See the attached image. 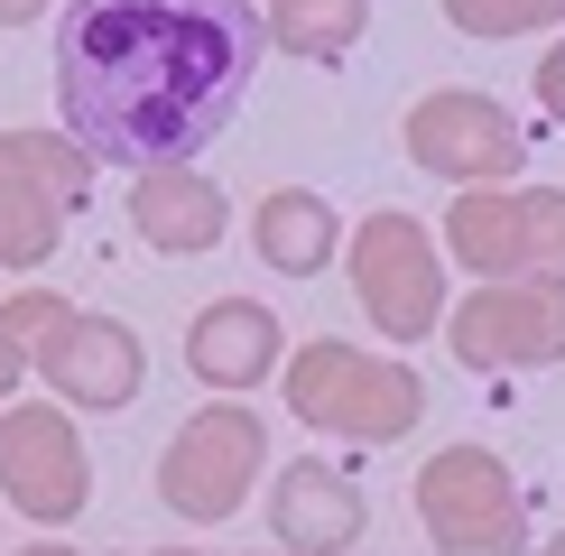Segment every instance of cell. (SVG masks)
Here are the masks:
<instances>
[{
  "mask_svg": "<svg viewBox=\"0 0 565 556\" xmlns=\"http://www.w3.org/2000/svg\"><path fill=\"white\" fill-rule=\"evenodd\" d=\"M260 56L250 0H75L56 19L65 139L93 168H177L232 130Z\"/></svg>",
  "mask_w": 565,
  "mask_h": 556,
  "instance_id": "6da1fadb",
  "label": "cell"
},
{
  "mask_svg": "<svg viewBox=\"0 0 565 556\" xmlns=\"http://www.w3.org/2000/svg\"><path fill=\"white\" fill-rule=\"evenodd\" d=\"M278 389H288V408L316 436H352V446H398L427 417V381L408 362H381L362 343H324V334L306 353H288Z\"/></svg>",
  "mask_w": 565,
  "mask_h": 556,
  "instance_id": "7a4b0ae2",
  "label": "cell"
},
{
  "mask_svg": "<svg viewBox=\"0 0 565 556\" xmlns=\"http://www.w3.org/2000/svg\"><path fill=\"white\" fill-rule=\"evenodd\" d=\"M260 463H269V427H260V408L214 399V408H195V417L168 436V455H158V501H168L177 520H195V528H223L232 510L250 501Z\"/></svg>",
  "mask_w": 565,
  "mask_h": 556,
  "instance_id": "3957f363",
  "label": "cell"
},
{
  "mask_svg": "<svg viewBox=\"0 0 565 556\" xmlns=\"http://www.w3.org/2000/svg\"><path fill=\"white\" fill-rule=\"evenodd\" d=\"M93 158L56 130H0V269H46L65 214L84 204Z\"/></svg>",
  "mask_w": 565,
  "mask_h": 556,
  "instance_id": "277c9868",
  "label": "cell"
},
{
  "mask_svg": "<svg viewBox=\"0 0 565 556\" xmlns=\"http://www.w3.org/2000/svg\"><path fill=\"white\" fill-rule=\"evenodd\" d=\"M463 371H547L565 362V278H491L482 297L445 307L436 324Z\"/></svg>",
  "mask_w": 565,
  "mask_h": 556,
  "instance_id": "5b68a950",
  "label": "cell"
},
{
  "mask_svg": "<svg viewBox=\"0 0 565 556\" xmlns=\"http://www.w3.org/2000/svg\"><path fill=\"white\" fill-rule=\"evenodd\" d=\"M417 520L445 556H510L520 547V482L491 446H445L417 463Z\"/></svg>",
  "mask_w": 565,
  "mask_h": 556,
  "instance_id": "8992f818",
  "label": "cell"
},
{
  "mask_svg": "<svg viewBox=\"0 0 565 556\" xmlns=\"http://www.w3.org/2000/svg\"><path fill=\"white\" fill-rule=\"evenodd\" d=\"M352 288H362V316L408 353L445 324V269H436V242L417 232V214H371L352 232Z\"/></svg>",
  "mask_w": 565,
  "mask_h": 556,
  "instance_id": "52a82bcc",
  "label": "cell"
},
{
  "mask_svg": "<svg viewBox=\"0 0 565 556\" xmlns=\"http://www.w3.org/2000/svg\"><path fill=\"white\" fill-rule=\"evenodd\" d=\"M565 242V185H463L445 214V250L473 278H529Z\"/></svg>",
  "mask_w": 565,
  "mask_h": 556,
  "instance_id": "ba28073f",
  "label": "cell"
},
{
  "mask_svg": "<svg viewBox=\"0 0 565 556\" xmlns=\"http://www.w3.org/2000/svg\"><path fill=\"white\" fill-rule=\"evenodd\" d=\"M398 149L463 195V185H510L520 158H529V139L510 121V103H491V93H427L398 121Z\"/></svg>",
  "mask_w": 565,
  "mask_h": 556,
  "instance_id": "9c48e42d",
  "label": "cell"
},
{
  "mask_svg": "<svg viewBox=\"0 0 565 556\" xmlns=\"http://www.w3.org/2000/svg\"><path fill=\"white\" fill-rule=\"evenodd\" d=\"M0 501L19 510V520H84L93 501V455L75 446V417L65 408H0Z\"/></svg>",
  "mask_w": 565,
  "mask_h": 556,
  "instance_id": "30bf717a",
  "label": "cell"
},
{
  "mask_svg": "<svg viewBox=\"0 0 565 556\" xmlns=\"http://www.w3.org/2000/svg\"><path fill=\"white\" fill-rule=\"evenodd\" d=\"M29 371L56 389L65 408H130V399H139V371H149V353H139V334H130L121 316H84V307H65V316L38 334Z\"/></svg>",
  "mask_w": 565,
  "mask_h": 556,
  "instance_id": "8fae6325",
  "label": "cell"
},
{
  "mask_svg": "<svg viewBox=\"0 0 565 556\" xmlns=\"http://www.w3.org/2000/svg\"><path fill=\"white\" fill-rule=\"evenodd\" d=\"M130 223L149 250H168V260H204V250L232 232V204L223 185L195 168V158H177V168H130Z\"/></svg>",
  "mask_w": 565,
  "mask_h": 556,
  "instance_id": "7c38bea8",
  "label": "cell"
},
{
  "mask_svg": "<svg viewBox=\"0 0 565 556\" xmlns=\"http://www.w3.org/2000/svg\"><path fill=\"white\" fill-rule=\"evenodd\" d=\"M185 371H195L204 389H260L278 371V316L260 297H214V307L195 316V334H185Z\"/></svg>",
  "mask_w": 565,
  "mask_h": 556,
  "instance_id": "4fadbf2b",
  "label": "cell"
},
{
  "mask_svg": "<svg viewBox=\"0 0 565 556\" xmlns=\"http://www.w3.org/2000/svg\"><path fill=\"white\" fill-rule=\"evenodd\" d=\"M269 528L288 556H343L362 538V492L343 473H324V463H288L269 482Z\"/></svg>",
  "mask_w": 565,
  "mask_h": 556,
  "instance_id": "5bb4252c",
  "label": "cell"
},
{
  "mask_svg": "<svg viewBox=\"0 0 565 556\" xmlns=\"http://www.w3.org/2000/svg\"><path fill=\"white\" fill-rule=\"evenodd\" d=\"M250 250H260L278 278H316L334 260V204L306 195V185H278V195L250 204Z\"/></svg>",
  "mask_w": 565,
  "mask_h": 556,
  "instance_id": "9a60e30c",
  "label": "cell"
},
{
  "mask_svg": "<svg viewBox=\"0 0 565 556\" xmlns=\"http://www.w3.org/2000/svg\"><path fill=\"white\" fill-rule=\"evenodd\" d=\"M260 29H269V46H288L306 65H334L362 46L371 0H260Z\"/></svg>",
  "mask_w": 565,
  "mask_h": 556,
  "instance_id": "2e32d148",
  "label": "cell"
},
{
  "mask_svg": "<svg viewBox=\"0 0 565 556\" xmlns=\"http://www.w3.org/2000/svg\"><path fill=\"white\" fill-rule=\"evenodd\" d=\"M445 19H455L463 38H529V29H547V0H445Z\"/></svg>",
  "mask_w": 565,
  "mask_h": 556,
  "instance_id": "e0dca14e",
  "label": "cell"
},
{
  "mask_svg": "<svg viewBox=\"0 0 565 556\" xmlns=\"http://www.w3.org/2000/svg\"><path fill=\"white\" fill-rule=\"evenodd\" d=\"M56 316H65V307H56V297H46V288H19L10 307H0V334H10L19 353H38V334H46V324H56Z\"/></svg>",
  "mask_w": 565,
  "mask_h": 556,
  "instance_id": "ac0fdd59",
  "label": "cell"
},
{
  "mask_svg": "<svg viewBox=\"0 0 565 556\" xmlns=\"http://www.w3.org/2000/svg\"><path fill=\"white\" fill-rule=\"evenodd\" d=\"M537 103H547V121L565 130V38L547 46V65H537Z\"/></svg>",
  "mask_w": 565,
  "mask_h": 556,
  "instance_id": "d6986e66",
  "label": "cell"
},
{
  "mask_svg": "<svg viewBox=\"0 0 565 556\" xmlns=\"http://www.w3.org/2000/svg\"><path fill=\"white\" fill-rule=\"evenodd\" d=\"M19 381H29V353H19V343H10V334H0V399H10V389H19Z\"/></svg>",
  "mask_w": 565,
  "mask_h": 556,
  "instance_id": "ffe728a7",
  "label": "cell"
},
{
  "mask_svg": "<svg viewBox=\"0 0 565 556\" xmlns=\"http://www.w3.org/2000/svg\"><path fill=\"white\" fill-rule=\"evenodd\" d=\"M38 10H46V0H0V29H29Z\"/></svg>",
  "mask_w": 565,
  "mask_h": 556,
  "instance_id": "44dd1931",
  "label": "cell"
},
{
  "mask_svg": "<svg viewBox=\"0 0 565 556\" xmlns=\"http://www.w3.org/2000/svg\"><path fill=\"white\" fill-rule=\"evenodd\" d=\"M130 556H185V547H130Z\"/></svg>",
  "mask_w": 565,
  "mask_h": 556,
  "instance_id": "7402d4cb",
  "label": "cell"
},
{
  "mask_svg": "<svg viewBox=\"0 0 565 556\" xmlns=\"http://www.w3.org/2000/svg\"><path fill=\"white\" fill-rule=\"evenodd\" d=\"M29 556H84V547H29Z\"/></svg>",
  "mask_w": 565,
  "mask_h": 556,
  "instance_id": "603a6c76",
  "label": "cell"
},
{
  "mask_svg": "<svg viewBox=\"0 0 565 556\" xmlns=\"http://www.w3.org/2000/svg\"><path fill=\"white\" fill-rule=\"evenodd\" d=\"M547 10H556V19H565V0H547Z\"/></svg>",
  "mask_w": 565,
  "mask_h": 556,
  "instance_id": "cb8c5ba5",
  "label": "cell"
},
{
  "mask_svg": "<svg viewBox=\"0 0 565 556\" xmlns=\"http://www.w3.org/2000/svg\"><path fill=\"white\" fill-rule=\"evenodd\" d=\"M556 260H565V242H556Z\"/></svg>",
  "mask_w": 565,
  "mask_h": 556,
  "instance_id": "d4e9b609",
  "label": "cell"
},
{
  "mask_svg": "<svg viewBox=\"0 0 565 556\" xmlns=\"http://www.w3.org/2000/svg\"><path fill=\"white\" fill-rule=\"evenodd\" d=\"M250 10H260V0H250Z\"/></svg>",
  "mask_w": 565,
  "mask_h": 556,
  "instance_id": "484cf974",
  "label": "cell"
}]
</instances>
